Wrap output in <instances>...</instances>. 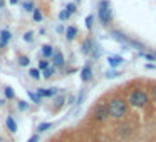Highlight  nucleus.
<instances>
[{
  "label": "nucleus",
  "mask_w": 156,
  "mask_h": 142,
  "mask_svg": "<svg viewBox=\"0 0 156 142\" xmlns=\"http://www.w3.org/2000/svg\"><path fill=\"white\" fill-rule=\"evenodd\" d=\"M92 79V69H91V65H84L82 67V70H81V80L82 82H89Z\"/></svg>",
  "instance_id": "nucleus-5"
},
{
  "label": "nucleus",
  "mask_w": 156,
  "mask_h": 142,
  "mask_svg": "<svg viewBox=\"0 0 156 142\" xmlns=\"http://www.w3.org/2000/svg\"><path fill=\"white\" fill-rule=\"evenodd\" d=\"M10 37H12V34L9 30H2V32H0V45H2V47H5V45H7V42L10 40Z\"/></svg>",
  "instance_id": "nucleus-9"
},
{
  "label": "nucleus",
  "mask_w": 156,
  "mask_h": 142,
  "mask_svg": "<svg viewBox=\"0 0 156 142\" xmlns=\"http://www.w3.org/2000/svg\"><path fill=\"white\" fill-rule=\"evenodd\" d=\"M66 10H67L69 14H74V12H76V5H74V4H69V5H67V8H66Z\"/></svg>",
  "instance_id": "nucleus-26"
},
{
  "label": "nucleus",
  "mask_w": 156,
  "mask_h": 142,
  "mask_svg": "<svg viewBox=\"0 0 156 142\" xmlns=\"http://www.w3.org/2000/svg\"><path fill=\"white\" fill-rule=\"evenodd\" d=\"M91 45H92L91 40H84V44H82V54H89L91 52Z\"/></svg>",
  "instance_id": "nucleus-13"
},
{
  "label": "nucleus",
  "mask_w": 156,
  "mask_h": 142,
  "mask_svg": "<svg viewBox=\"0 0 156 142\" xmlns=\"http://www.w3.org/2000/svg\"><path fill=\"white\" fill-rule=\"evenodd\" d=\"M5 97L7 99H14L15 97V92L12 87H5Z\"/></svg>",
  "instance_id": "nucleus-15"
},
{
  "label": "nucleus",
  "mask_w": 156,
  "mask_h": 142,
  "mask_svg": "<svg viewBox=\"0 0 156 142\" xmlns=\"http://www.w3.org/2000/svg\"><path fill=\"white\" fill-rule=\"evenodd\" d=\"M27 142H39V135H32V137L29 139Z\"/></svg>",
  "instance_id": "nucleus-30"
},
{
  "label": "nucleus",
  "mask_w": 156,
  "mask_h": 142,
  "mask_svg": "<svg viewBox=\"0 0 156 142\" xmlns=\"http://www.w3.org/2000/svg\"><path fill=\"white\" fill-rule=\"evenodd\" d=\"M29 74H30V77L35 79V80H37V79H41V70H39V69H32Z\"/></svg>",
  "instance_id": "nucleus-18"
},
{
  "label": "nucleus",
  "mask_w": 156,
  "mask_h": 142,
  "mask_svg": "<svg viewBox=\"0 0 156 142\" xmlns=\"http://www.w3.org/2000/svg\"><path fill=\"white\" fill-rule=\"evenodd\" d=\"M154 94H156V89H154Z\"/></svg>",
  "instance_id": "nucleus-35"
},
{
  "label": "nucleus",
  "mask_w": 156,
  "mask_h": 142,
  "mask_svg": "<svg viewBox=\"0 0 156 142\" xmlns=\"http://www.w3.org/2000/svg\"><path fill=\"white\" fill-rule=\"evenodd\" d=\"M45 69H49V62L47 60H41L39 62V70H45Z\"/></svg>",
  "instance_id": "nucleus-22"
},
{
  "label": "nucleus",
  "mask_w": 156,
  "mask_h": 142,
  "mask_svg": "<svg viewBox=\"0 0 156 142\" xmlns=\"http://www.w3.org/2000/svg\"><path fill=\"white\" fill-rule=\"evenodd\" d=\"M69 17H71V14H69L67 10H62L61 14H59V19H61V20H67Z\"/></svg>",
  "instance_id": "nucleus-21"
},
{
  "label": "nucleus",
  "mask_w": 156,
  "mask_h": 142,
  "mask_svg": "<svg viewBox=\"0 0 156 142\" xmlns=\"http://www.w3.org/2000/svg\"><path fill=\"white\" fill-rule=\"evenodd\" d=\"M29 62H30L29 57H20V62H19V64H20L22 67H25V65H29Z\"/></svg>",
  "instance_id": "nucleus-24"
},
{
  "label": "nucleus",
  "mask_w": 156,
  "mask_h": 142,
  "mask_svg": "<svg viewBox=\"0 0 156 142\" xmlns=\"http://www.w3.org/2000/svg\"><path fill=\"white\" fill-rule=\"evenodd\" d=\"M51 127H52L51 122H44V124H41V125L37 127V130H39V132H45V130H49Z\"/></svg>",
  "instance_id": "nucleus-14"
},
{
  "label": "nucleus",
  "mask_w": 156,
  "mask_h": 142,
  "mask_svg": "<svg viewBox=\"0 0 156 142\" xmlns=\"http://www.w3.org/2000/svg\"><path fill=\"white\" fill-rule=\"evenodd\" d=\"M4 7V0H0V8Z\"/></svg>",
  "instance_id": "nucleus-33"
},
{
  "label": "nucleus",
  "mask_w": 156,
  "mask_h": 142,
  "mask_svg": "<svg viewBox=\"0 0 156 142\" xmlns=\"http://www.w3.org/2000/svg\"><path fill=\"white\" fill-rule=\"evenodd\" d=\"M34 20H35V22H41V20H42V12H41V8H34Z\"/></svg>",
  "instance_id": "nucleus-16"
},
{
  "label": "nucleus",
  "mask_w": 156,
  "mask_h": 142,
  "mask_svg": "<svg viewBox=\"0 0 156 142\" xmlns=\"http://www.w3.org/2000/svg\"><path fill=\"white\" fill-rule=\"evenodd\" d=\"M116 75H118L116 72H108V74H106V77H108V79H114Z\"/></svg>",
  "instance_id": "nucleus-29"
},
{
  "label": "nucleus",
  "mask_w": 156,
  "mask_h": 142,
  "mask_svg": "<svg viewBox=\"0 0 156 142\" xmlns=\"http://www.w3.org/2000/svg\"><path fill=\"white\" fill-rule=\"evenodd\" d=\"M76 34H77V29L76 27H67V30H66V37H67V40H72V39L76 37Z\"/></svg>",
  "instance_id": "nucleus-11"
},
{
  "label": "nucleus",
  "mask_w": 156,
  "mask_h": 142,
  "mask_svg": "<svg viewBox=\"0 0 156 142\" xmlns=\"http://www.w3.org/2000/svg\"><path fill=\"white\" fill-rule=\"evenodd\" d=\"M92 114H94V119H96L98 122H104V120H108V117H109L108 105H102V104L96 105L94 110H92Z\"/></svg>",
  "instance_id": "nucleus-4"
},
{
  "label": "nucleus",
  "mask_w": 156,
  "mask_h": 142,
  "mask_svg": "<svg viewBox=\"0 0 156 142\" xmlns=\"http://www.w3.org/2000/svg\"><path fill=\"white\" fill-rule=\"evenodd\" d=\"M128 102L133 105V107L141 109V107H144V105L148 104V95H146V92H143V90H134V92L129 94Z\"/></svg>",
  "instance_id": "nucleus-2"
},
{
  "label": "nucleus",
  "mask_w": 156,
  "mask_h": 142,
  "mask_svg": "<svg viewBox=\"0 0 156 142\" xmlns=\"http://www.w3.org/2000/svg\"><path fill=\"white\" fill-rule=\"evenodd\" d=\"M0 142H2V137H0Z\"/></svg>",
  "instance_id": "nucleus-34"
},
{
  "label": "nucleus",
  "mask_w": 156,
  "mask_h": 142,
  "mask_svg": "<svg viewBox=\"0 0 156 142\" xmlns=\"http://www.w3.org/2000/svg\"><path fill=\"white\" fill-rule=\"evenodd\" d=\"M54 72H55V69H54V67L45 69V70H44V77H45V79H51L52 75H54Z\"/></svg>",
  "instance_id": "nucleus-17"
},
{
  "label": "nucleus",
  "mask_w": 156,
  "mask_h": 142,
  "mask_svg": "<svg viewBox=\"0 0 156 142\" xmlns=\"http://www.w3.org/2000/svg\"><path fill=\"white\" fill-rule=\"evenodd\" d=\"M118 132H119V135H128L129 132H131V129H129L128 125H122V127H119Z\"/></svg>",
  "instance_id": "nucleus-19"
},
{
  "label": "nucleus",
  "mask_w": 156,
  "mask_h": 142,
  "mask_svg": "<svg viewBox=\"0 0 156 142\" xmlns=\"http://www.w3.org/2000/svg\"><path fill=\"white\" fill-rule=\"evenodd\" d=\"M24 40L25 42H30L32 40V32H27V34L24 35Z\"/></svg>",
  "instance_id": "nucleus-28"
},
{
  "label": "nucleus",
  "mask_w": 156,
  "mask_h": 142,
  "mask_svg": "<svg viewBox=\"0 0 156 142\" xmlns=\"http://www.w3.org/2000/svg\"><path fill=\"white\" fill-rule=\"evenodd\" d=\"M29 97H30L32 100L35 102V104H41V97H39L37 94H34V92H29Z\"/></svg>",
  "instance_id": "nucleus-20"
},
{
  "label": "nucleus",
  "mask_w": 156,
  "mask_h": 142,
  "mask_svg": "<svg viewBox=\"0 0 156 142\" xmlns=\"http://www.w3.org/2000/svg\"><path fill=\"white\" fill-rule=\"evenodd\" d=\"M92 20H94L92 15H89V17L86 19V27H87V29H92Z\"/></svg>",
  "instance_id": "nucleus-23"
},
{
  "label": "nucleus",
  "mask_w": 156,
  "mask_h": 142,
  "mask_svg": "<svg viewBox=\"0 0 156 142\" xmlns=\"http://www.w3.org/2000/svg\"><path fill=\"white\" fill-rule=\"evenodd\" d=\"M55 92H57V89H47V90H45V89H39L37 90V95L39 97H52V95H55Z\"/></svg>",
  "instance_id": "nucleus-8"
},
{
  "label": "nucleus",
  "mask_w": 156,
  "mask_h": 142,
  "mask_svg": "<svg viewBox=\"0 0 156 142\" xmlns=\"http://www.w3.org/2000/svg\"><path fill=\"white\" fill-rule=\"evenodd\" d=\"M126 110H128V102L124 99H111L108 104V112L111 117L114 119H121L126 115Z\"/></svg>",
  "instance_id": "nucleus-1"
},
{
  "label": "nucleus",
  "mask_w": 156,
  "mask_h": 142,
  "mask_svg": "<svg viewBox=\"0 0 156 142\" xmlns=\"http://www.w3.org/2000/svg\"><path fill=\"white\" fill-rule=\"evenodd\" d=\"M9 2H10V4H12V5H14V4H17L19 0H9Z\"/></svg>",
  "instance_id": "nucleus-32"
},
{
  "label": "nucleus",
  "mask_w": 156,
  "mask_h": 142,
  "mask_svg": "<svg viewBox=\"0 0 156 142\" xmlns=\"http://www.w3.org/2000/svg\"><path fill=\"white\" fill-rule=\"evenodd\" d=\"M122 57H118V55H112V57H108V64L111 65L112 69H116V67H119V65L122 64Z\"/></svg>",
  "instance_id": "nucleus-7"
},
{
  "label": "nucleus",
  "mask_w": 156,
  "mask_h": 142,
  "mask_svg": "<svg viewBox=\"0 0 156 142\" xmlns=\"http://www.w3.org/2000/svg\"><path fill=\"white\" fill-rule=\"evenodd\" d=\"M143 55H144V57L148 59V60H154V57H153V55H148V54H143Z\"/></svg>",
  "instance_id": "nucleus-31"
},
{
  "label": "nucleus",
  "mask_w": 156,
  "mask_h": 142,
  "mask_svg": "<svg viewBox=\"0 0 156 142\" xmlns=\"http://www.w3.org/2000/svg\"><path fill=\"white\" fill-rule=\"evenodd\" d=\"M111 5H109L108 0H102L101 4H99V19H101L102 24H108L111 20Z\"/></svg>",
  "instance_id": "nucleus-3"
},
{
  "label": "nucleus",
  "mask_w": 156,
  "mask_h": 142,
  "mask_svg": "<svg viewBox=\"0 0 156 142\" xmlns=\"http://www.w3.org/2000/svg\"><path fill=\"white\" fill-rule=\"evenodd\" d=\"M52 62H54V67H62V65H64V55L59 50H55L54 54H52Z\"/></svg>",
  "instance_id": "nucleus-6"
},
{
  "label": "nucleus",
  "mask_w": 156,
  "mask_h": 142,
  "mask_svg": "<svg viewBox=\"0 0 156 142\" xmlns=\"http://www.w3.org/2000/svg\"><path fill=\"white\" fill-rule=\"evenodd\" d=\"M19 109H20V110H25V109H29V105L25 104L24 100H20V102H19Z\"/></svg>",
  "instance_id": "nucleus-27"
},
{
  "label": "nucleus",
  "mask_w": 156,
  "mask_h": 142,
  "mask_svg": "<svg viewBox=\"0 0 156 142\" xmlns=\"http://www.w3.org/2000/svg\"><path fill=\"white\" fill-rule=\"evenodd\" d=\"M24 8H25L27 12H32V10H34V4H30V2H27V4H24Z\"/></svg>",
  "instance_id": "nucleus-25"
},
{
  "label": "nucleus",
  "mask_w": 156,
  "mask_h": 142,
  "mask_svg": "<svg viewBox=\"0 0 156 142\" xmlns=\"http://www.w3.org/2000/svg\"><path fill=\"white\" fill-rule=\"evenodd\" d=\"M42 54H44V57H52L54 49H52L51 45H44V47H42Z\"/></svg>",
  "instance_id": "nucleus-12"
},
{
  "label": "nucleus",
  "mask_w": 156,
  "mask_h": 142,
  "mask_svg": "<svg viewBox=\"0 0 156 142\" xmlns=\"http://www.w3.org/2000/svg\"><path fill=\"white\" fill-rule=\"evenodd\" d=\"M5 124H7V129H9L10 132H15V130H17V122L14 120V117H12V115H9V117H7Z\"/></svg>",
  "instance_id": "nucleus-10"
}]
</instances>
